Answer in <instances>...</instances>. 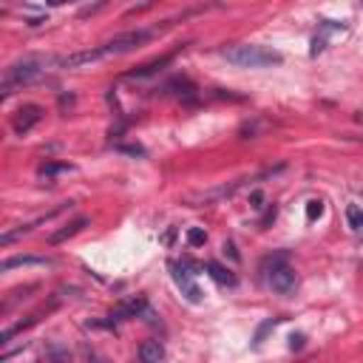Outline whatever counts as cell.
<instances>
[{
  "mask_svg": "<svg viewBox=\"0 0 363 363\" xmlns=\"http://www.w3.org/2000/svg\"><path fill=\"white\" fill-rule=\"evenodd\" d=\"M88 224V218H77V221H71V224H65L62 230H57V233H51V244H60V241H65V238H71V235H77L82 227Z\"/></svg>",
  "mask_w": 363,
  "mask_h": 363,
  "instance_id": "obj_12",
  "label": "cell"
},
{
  "mask_svg": "<svg viewBox=\"0 0 363 363\" xmlns=\"http://www.w3.org/2000/svg\"><path fill=\"white\" fill-rule=\"evenodd\" d=\"M320 216H323V201H320V199L306 201V218L315 221V218H320Z\"/></svg>",
  "mask_w": 363,
  "mask_h": 363,
  "instance_id": "obj_16",
  "label": "cell"
},
{
  "mask_svg": "<svg viewBox=\"0 0 363 363\" xmlns=\"http://www.w3.org/2000/svg\"><path fill=\"white\" fill-rule=\"evenodd\" d=\"M48 6H62V3H68V0H45Z\"/></svg>",
  "mask_w": 363,
  "mask_h": 363,
  "instance_id": "obj_19",
  "label": "cell"
},
{
  "mask_svg": "<svg viewBox=\"0 0 363 363\" xmlns=\"http://www.w3.org/2000/svg\"><path fill=\"white\" fill-rule=\"evenodd\" d=\"M170 275L176 281V286L182 289V295H187V301L199 303L201 301V289L196 286L193 281V272H190V264L187 261H170Z\"/></svg>",
  "mask_w": 363,
  "mask_h": 363,
  "instance_id": "obj_4",
  "label": "cell"
},
{
  "mask_svg": "<svg viewBox=\"0 0 363 363\" xmlns=\"http://www.w3.org/2000/svg\"><path fill=\"white\" fill-rule=\"evenodd\" d=\"M250 201H252V207H255V210H261V207H264V193H261V190H255V193L250 196Z\"/></svg>",
  "mask_w": 363,
  "mask_h": 363,
  "instance_id": "obj_17",
  "label": "cell"
},
{
  "mask_svg": "<svg viewBox=\"0 0 363 363\" xmlns=\"http://www.w3.org/2000/svg\"><path fill=\"white\" fill-rule=\"evenodd\" d=\"M68 170H74L71 164H60V162H45V164H40V176H54V173H68Z\"/></svg>",
  "mask_w": 363,
  "mask_h": 363,
  "instance_id": "obj_14",
  "label": "cell"
},
{
  "mask_svg": "<svg viewBox=\"0 0 363 363\" xmlns=\"http://www.w3.org/2000/svg\"><path fill=\"white\" fill-rule=\"evenodd\" d=\"M204 241H207V233H204L201 227H190V230H187V244H190V247H201Z\"/></svg>",
  "mask_w": 363,
  "mask_h": 363,
  "instance_id": "obj_15",
  "label": "cell"
},
{
  "mask_svg": "<svg viewBox=\"0 0 363 363\" xmlns=\"http://www.w3.org/2000/svg\"><path fill=\"white\" fill-rule=\"evenodd\" d=\"M221 57L238 68H269V65H281L284 57L267 45H255V43H238V45H227L221 48Z\"/></svg>",
  "mask_w": 363,
  "mask_h": 363,
  "instance_id": "obj_3",
  "label": "cell"
},
{
  "mask_svg": "<svg viewBox=\"0 0 363 363\" xmlns=\"http://www.w3.org/2000/svg\"><path fill=\"white\" fill-rule=\"evenodd\" d=\"M204 269H207V272H210V278H213L216 284H221V286H233V284H235V275H233L227 267H221L218 261H207V264H204Z\"/></svg>",
  "mask_w": 363,
  "mask_h": 363,
  "instance_id": "obj_10",
  "label": "cell"
},
{
  "mask_svg": "<svg viewBox=\"0 0 363 363\" xmlns=\"http://www.w3.org/2000/svg\"><path fill=\"white\" fill-rule=\"evenodd\" d=\"M57 62V60H43V57H26V60H17L11 62L6 71H3V82H0V94L3 96H11L17 88L23 85H31L34 79H40L48 65Z\"/></svg>",
  "mask_w": 363,
  "mask_h": 363,
  "instance_id": "obj_2",
  "label": "cell"
},
{
  "mask_svg": "<svg viewBox=\"0 0 363 363\" xmlns=\"http://www.w3.org/2000/svg\"><path fill=\"white\" fill-rule=\"evenodd\" d=\"M40 119H43V108H40L37 102H26V105H20L17 113L11 116V130H14L17 136H23V133H28Z\"/></svg>",
  "mask_w": 363,
  "mask_h": 363,
  "instance_id": "obj_6",
  "label": "cell"
},
{
  "mask_svg": "<svg viewBox=\"0 0 363 363\" xmlns=\"http://www.w3.org/2000/svg\"><path fill=\"white\" fill-rule=\"evenodd\" d=\"M139 357H142L145 363H159V360L164 357V346H162L159 340H145V343L139 346Z\"/></svg>",
  "mask_w": 363,
  "mask_h": 363,
  "instance_id": "obj_11",
  "label": "cell"
},
{
  "mask_svg": "<svg viewBox=\"0 0 363 363\" xmlns=\"http://www.w3.org/2000/svg\"><path fill=\"white\" fill-rule=\"evenodd\" d=\"M170 60H173V54H162V57H156V60H150V62H145V65H139V68L128 71L125 77H128V79H145V77H153V74H156V71H162Z\"/></svg>",
  "mask_w": 363,
  "mask_h": 363,
  "instance_id": "obj_7",
  "label": "cell"
},
{
  "mask_svg": "<svg viewBox=\"0 0 363 363\" xmlns=\"http://www.w3.org/2000/svg\"><path fill=\"white\" fill-rule=\"evenodd\" d=\"M147 40H150V31H145V28L125 31V34H116L113 40H108L102 45H94V48H85V51H74L68 57H60L57 65H62V68H82V65H91V62H99V60H108V57L133 51V48H139Z\"/></svg>",
  "mask_w": 363,
  "mask_h": 363,
  "instance_id": "obj_1",
  "label": "cell"
},
{
  "mask_svg": "<svg viewBox=\"0 0 363 363\" xmlns=\"http://www.w3.org/2000/svg\"><path fill=\"white\" fill-rule=\"evenodd\" d=\"M139 312H145V301H142V298H130V301L119 303V306L111 312V318H113V320H125V318H136Z\"/></svg>",
  "mask_w": 363,
  "mask_h": 363,
  "instance_id": "obj_9",
  "label": "cell"
},
{
  "mask_svg": "<svg viewBox=\"0 0 363 363\" xmlns=\"http://www.w3.org/2000/svg\"><path fill=\"white\" fill-rule=\"evenodd\" d=\"M267 281H269V286H272L275 292H281V295H286V292L295 289V272H292V267H289L284 258H275V261H272V267H269V272H267Z\"/></svg>",
  "mask_w": 363,
  "mask_h": 363,
  "instance_id": "obj_5",
  "label": "cell"
},
{
  "mask_svg": "<svg viewBox=\"0 0 363 363\" xmlns=\"http://www.w3.org/2000/svg\"><path fill=\"white\" fill-rule=\"evenodd\" d=\"M360 9H363V0H360Z\"/></svg>",
  "mask_w": 363,
  "mask_h": 363,
  "instance_id": "obj_20",
  "label": "cell"
},
{
  "mask_svg": "<svg viewBox=\"0 0 363 363\" xmlns=\"http://www.w3.org/2000/svg\"><path fill=\"white\" fill-rule=\"evenodd\" d=\"M289 340H292V343H289L292 349H301V346H303V335H292Z\"/></svg>",
  "mask_w": 363,
  "mask_h": 363,
  "instance_id": "obj_18",
  "label": "cell"
},
{
  "mask_svg": "<svg viewBox=\"0 0 363 363\" xmlns=\"http://www.w3.org/2000/svg\"><path fill=\"white\" fill-rule=\"evenodd\" d=\"M346 221H349V227L357 233V230H363V210L357 207V204H349L346 207Z\"/></svg>",
  "mask_w": 363,
  "mask_h": 363,
  "instance_id": "obj_13",
  "label": "cell"
},
{
  "mask_svg": "<svg viewBox=\"0 0 363 363\" xmlns=\"http://www.w3.org/2000/svg\"><path fill=\"white\" fill-rule=\"evenodd\" d=\"M51 261L48 258H43V255H14V258H6L3 264H0V269L3 272H11L14 267H48Z\"/></svg>",
  "mask_w": 363,
  "mask_h": 363,
  "instance_id": "obj_8",
  "label": "cell"
}]
</instances>
